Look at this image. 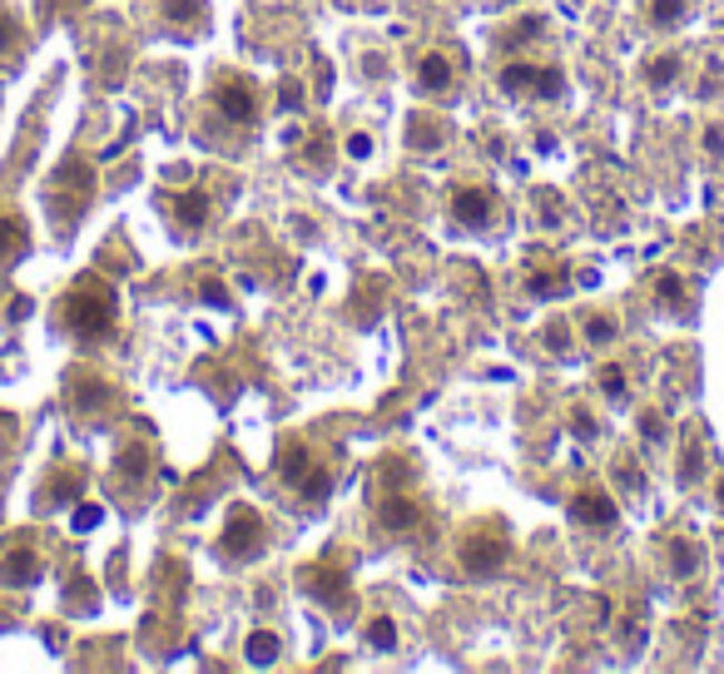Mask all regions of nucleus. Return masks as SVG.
Returning <instances> with one entry per match:
<instances>
[{
    "label": "nucleus",
    "instance_id": "7ed1b4c3",
    "mask_svg": "<svg viewBox=\"0 0 724 674\" xmlns=\"http://www.w3.org/2000/svg\"><path fill=\"white\" fill-rule=\"evenodd\" d=\"M456 561H462V571H472V575L506 571V561H511L506 531L502 526H466L462 531V545H456Z\"/></svg>",
    "mask_w": 724,
    "mask_h": 674
},
{
    "label": "nucleus",
    "instance_id": "6ab92c4d",
    "mask_svg": "<svg viewBox=\"0 0 724 674\" xmlns=\"http://www.w3.org/2000/svg\"><path fill=\"white\" fill-rule=\"evenodd\" d=\"M169 209L179 213V223H184V229H199V223L209 219V199L199 194V189H194V194H174V199H169Z\"/></svg>",
    "mask_w": 724,
    "mask_h": 674
},
{
    "label": "nucleus",
    "instance_id": "ea45409f",
    "mask_svg": "<svg viewBox=\"0 0 724 674\" xmlns=\"http://www.w3.org/2000/svg\"><path fill=\"white\" fill-rule=\"evenodd\" d=\"M641 432L651 436V442H660L665 436V426H660V416H651V412H641Z\"/></svg>",
    "mask_w": 724,
    "mask_h": 674
},
{
    "label": "nucleus",
    "instance_id": "f03ea898",
    "mask_svg": "<svg viewBox=\"0 0 724 674\" xmlns=\"http://www.w3.org/2000/svg\"><path fill=\"white\" fill-rule=\"evenodd\" d=\"M90 199H94V169L80 164V159H66V164L50 174V184H46V203H50V213H56L60 229H70V223L84 213V203H90Z\"/></svg>",
    "mask_w": 724,
    "mask_h": 674
},
{
    "label": "nucleus",
    "instance_id": "4468645a",
    "mask_svg": "<svg viewBox=\"0 0 724 674\" xmlns=\"http://www.w3.org/2000/svg\"><path fill=\"white\" fill-rule=\"evenodd\" d=\"M70 392H74V402L84 406V412H94V406H104L110 402V388H104L94 372H84V368H74L70 372Z\"/></svg>",
    "mask_w": 724,
    "mask_h": 674
},
{
    "label": "nucleus",
    "instance_id": "dca6fc26",
    "mask_svg": "<svg viewBox=\"0 0 724 674\" xmlns=\"http://www.w3.org/2000/svg\"><path fill=\"white\" fill-rule=\"evenodd\" d=\"M561 283H566V269H561V263H546V269H541V259H531V269H526L531 298H551Z\"/></svg>",
    "mask_w": 724,
    "mask_h": 674
},
{
    "label": "nucleus",
    "instance_id": "39448f33",
    "mask_svg": "<svg viewBox=\"0 0 724 674\" xmlns=\"http://www.w3.org/2000/svg\"><path fill=\"white\" fill-rule=\"evenodd\" d=\"M378 526L392 536H422L428 531V511L412 491H378Z\"/></svg>",
    "mask_w": 724,
    "mask_h": 674
},
{
    "label": "nucleus",
    "instance_id": "72a5a7b5",
    "mask_svg": "<svg viewBox=\"0 0 724 674\" xmlns=\"http://www.w3.org/2000/svg\"><path fill=\"white\" fill-rule=\"evenodd\" d=\"M372 149H378V144H372V134H348V159H372Z\"/></svg>",
    "mask_w": 724,
    "mask_h": 674
},
{
    "label": "nucleus",
    "instance_id": "aec40b11",
    "mask_svg": "<svg viewBox=\"0 0 724 674\" xmlns=\"http://www.w3.org/2000/svg\"><path fill=\"white\" fill-rule=\"evenodd\" d=\"M615 338H621V323H615L611 313H591V318H585V342H591V348H611Z\"/></svg>",
    "mask_w": 724,
    "mask_h": 674
},
{
    "label": "nucleus",
    "instance_id": "423d86ee",
    "mask_svg": "<svg viewBox=\"0 0 724 674\" xmlns=\"http://www.w3.org/2000/svg\"><path fill=\"white\" fill-rule=\"evenodd\" d=\"M209 100H214V110L223 114V124H233V130H243V124L259 120V94H253V84L243 80V74H219Z\"/></svg>",
    "mask_w": 724,
    "mask_h": 674
},
{
    "label": "nucleus",
    "instance_id": "a878e982",
    "mask_svg": "<svg viewBox=\"0 0 724 674\" xmlns=\"http://www.w3.org/2000/svg\"><path fill=\"white\" fill-rule=\"evenodd\" d=\"M675 74H680V56H660V60H651V66H645V80H651L655 90H665Z\"/></svg>",
    "mask_w": 724,
    "mask_h": 674
},
{
    "label": "nucleus",
    "instance_id": "7c9ffc66",
    "mask_svg": "<svg viewBox=\"0 0 724 674\" xmlns=\"http://www.w3.org/2000/svg\"><path fill=\"white\" fill-rule=\"evenodd\" d=\"M541 342H546V352H571V328L556 318V323H546V338Z\"/></svg>",
    "mask_w": 724,
    "mask_h": 674
},
{
    "label": "nucleus",
    "instance_id": "a211bd4d",
    "mask_svg": "<svg viewBox=\"0 0 724 674\" xmlns=\"http://www.w3.org/2000/svg\"><path fill=\"white\" fill-rule=\"evenodd\" d=\"M700 561H705V551H700L690 536H680V541H670V565H675V575L680 581H690V575L700 571Z\"/></svg>",
    "mask_w": 724,
    "mask_h": 674
},
{
    "label": "nucleus",
    "instance_id": "ddd939ff",
    "mask_svg": "<svg viewBox=\"0 0 724 674\" xmlns=\"http://www.w3.org/2000/svg\"><path fill=\"white\" fill-rule=\"evenodd\" d=\"M418 80H422V90H452V80H456V66H452V56L446 50H428L422 56V66H418Z\"/></svg>",
    "mask_w": 724,
    "mask_h": 674
},
{
    "label": "nucleus",
    "instance_id": "5701e85b",
    "mask_svg": "<svg viewBox=\"0 0 724 674\" xmlns=\"http://www.w3.org/2000/svg\"><path fill=\"white\" fill-rule=\"evenodd\" d=\"M16 253H26V223L0 219V259H16Z\"/></svg>",
    "mask_w": 724,
    "mask_h": 674
},
{
    "label": "nucleus",
    "instance_id": "e433bc0d",
    "mask_svg": "<svg viewBox=\"0 0 724 674\" xmlns=\"http://www.w3.org/2000/svg\"><path fill=\"white\" fill-rule=\"evenodd\" d=\"M412 130H418V134H412V144H418V149H432L436 144V134H428L432 120H422V114H418V120H412Z\"/></svg>",
    "mask_w": 724,
    "mask_h": 674
},
{
    "label": "nucleus",
    "instance_id": "473e14b6",
    "mask_svg": "<svg viewBox=\"0 0 724 674\" xmlns=\"http://www.w3.org/2000/svg\"><path fill=\"white\" fill-rule=\"evenodd\" d=\"M615 476L625 481V486H635V491H645V472H635V462L631 456H621V462H615Z\"/></svg>",
    "mask_w": 724,
    "mask_h": 674
},
{
    "label": "nucleus",
    "instance_id": "bb28decb",
    "mask_svg": "<svg viewBox=\"0 0 724 674\" xmlns=\"http://www.w3.org/2000/svg\"><path fill=\"white\" fill-rule=\"evenodd\" d=\"M685 6L690 0H651V20L665 30V26H675V20H685Z\"/></svg>",
    "mask_w": 724,
    "mask_h": 674
},
{
    "label": "nucleus",
    "instance_id": "4be33fe9",
    "mask_svg": "<svg viewBox=\"0 0 724 674\" xmlns=\"http://www.w3.org/2000/svg\"><path fill=\"white\" fill-rule=\"evenodd\" d=\"M114 472H120L124 481H140L144 472H149V452H144V446H120V456H114Z\"/></svg>",
    "mask_w": 724,
    "mask_h": 674
},
{
    "label": "nucleus",
    "instance_id": "f704fd0d",
    "mask_svg": "<svg viewBox=\"0 0 724 674\" xmlns=\"http://www.w3.org/2000/svg\"><path fill=\"white\" fill-rule=\"evenodd\" d=\"M705 154L724 159V124H710V130H705Z\"/></svg>",
    "mask_w": 724,
    "mask_h": 674
},
{
    "label": "nucleus",
    "instance_id": "f257e3e1",
    "mask_svg": "<svg viewBox=\"0 0 724 674\" xmlns=\"http://www.w3.org/2000/svg\"><path fill=\"white\" fill-rule=\"evenodd\" d=\"M114 313H120V298H114V288L104 283L100 273L74 278L66 303H60V323H66L74 338H84V342L110 338L114 333Z\"/></svg>",
    "mask_w": 724,
    "mask_h": 674
},
{
    "label": "nucleus",
    "instance_id": "2eb2a0df",
    "mask_svg": "<svg viewBox=\"0 0 724 674\" xmlns=\"http://www.w3.org/2000/svg\"><path fill=\"white\" fill-rule=\"evenodd\" d=\"M46 491H50V496H40V506L56 511V506H66V501L80 496V491H84V476H80V472H56V476L46 481Z\"/></svg>",
    "mask_w": 724,
    "mask_h": 674
},
{
    "label": "nucleus",
    "instance_id": "0eeeda50",
    "mask_svg": "<svg viewBox=\"0 0 724 674\" xmlns=\"http://www.w3.org/2000/svg\"><path fill=\"white\" fill-rule=\"evenodd\" d=\"M219 551L229 555V561H259L263 555V516L253 506H239L229 511V526H223L219 536Z\"/></svg>",
    "mask_w": 724,
    "mask_h": 674
},
{
    "label": "nucleus",
    "instance_id": "4c0bfd02",
    "mask_svg": "<svg viewBox=\"0 0 724 674\" xmlns=\"http://www.w3.org/2000/svg\"><path fill=\"white\" fill-rule=\"evenodd\" d=\"M20 46V30H16V20H6L0 16V50H16Z\"/></svg>",
    "mask_w": 724,
    "mask_h": 674
},
{
    "label": "nucleus",
    "instance_id": "a19ab883",
    "mask_svg": "<svg viewBox=\"0 0 724 674\" xmlns=\"http://www.w3.org/2000/svg\"><path fill=\"white\" fill-rule=\"evenodd\" d=\"M328 154H333L328 139H313V144H308V159H313V164H328Z\"/></svg>",
    "mask_w": 724,
    "mask_h": 674
},
{
    "label": "nucleus",
    "instance_id": "f8f14e48",
    "mask_svg": "<svg viewBox=\"0 0 724 674\" xmlns=\"http://www.w3.org/2000/svg\"><path fill=\"white\" fill-rule=\"evenodd\" d=\"M40 575H46V561H40V551H30V545H10V551L0 555V581L16 585V591L36 585Z\"/></svg>",
    "mask_w": 724,
    "mask_h": 674
},
{
    "label": "nucleus",
    "instance_id": "1a4fd4ad",
    "mask_svg": "<svg viewBox=\"0 0 724 674\" xmlns=\"http://www.w3.org/2000/svg\"><path fill=\"white\" fill-rule=\"evenodd\" d=\"M571 521H576V526H591V531H611L615 521H621V506H615L611 491L585 486L571 496Z\"/></svg>",
    "mask_w": 724,
    "mask_h": 674
},
{
    "label": "nucleus",
    "instance_id": "c756f323",
    "mask_svg": "<svg viewBox=\"0 0 724 674\" xmlns=\"http://www.w3.org/2000/svg\"><path fill=\"white\" fill-rule=\"evenodd\" d=\"M601 388H605V398L621 402L625 398V368H615V362L611 368H601Z\"/></svg>",
    "mask_w": 724,
    "mask_h": 674
},
{
    "label": "nucleus",
    "instance_id": "20e7f679",
    "mask_svg": "<svg viewBox=\"0 0 724 674\" xmlns=\"http://www.w3.org/2000/svg\"><path fill=\"white\" fill-rule=\"evenodd\" d=\"M279 476L289 481L293 491H303L308 501H318V496H328V486H333V476L323 472V466H318V456L308 452L303 442H289L279 452Z\"/></svg>",
    "mask_w": 724,
    "mask_h": 674
},
{
    "label": "nucleus",
    "instance_id": "c9c22d12",
    "mask_svg": "<svg viewBox=\"0 0 724 674\" xmlns=\"http://www.w3.org/2000/svg\"><path fill=\"white\" fill-rule=\"evenodd\" d=\"M700 476V446H685V462H680V481H695Z\"/></svg>",
    "mask_w": 724,
    "mask_h": 674
},
{
    "label": "nucleus",
    "instance_id": "f3484780",
    "mask_svg": "<svg viewBox=\"0 0 724 674\" xmlns=\"http://www.w3.org/2000/svg\"><path fill=\"white\" fill-rule=\"evenodd\" d=\"M685 293H690V288H685V278H680V273H660L655 278V303L665 308V313H680V308L690 303Z\"/></svg>",
    "mask_w": 724,
    "mask_h": 674
},
{
    "label": "nucleus",
    "instance_id": "c85d7f7f",
    "mask_svg": "<svg viewBox=\"0 0 724 674\" xmlns=\"http://www.w3.org/2000/svg\"><path fill=\"white\" fill-rule=\"evenodd\" d=\"M571 432H576L581 442H591V436H601V426H595V416L585 412V406H571Z\"/></svg>",
    "mask_w": 724,
    "mask_h": 674
},
{
    "label": "nucleus",
    "instance_id": "9d476101",
    "mask_svg": "<svg viewBox=\"0 0 724 674\" xmlns=\"http://www.w3.org/2000/svg\"><path fill=\"white\" fill-rule=\"evenodd\" d=\"M452 213H456V223H466V229H486V223L496 219V194H492V189L462 184L452 194Z\"/></svg>",
    "mask_w": 724,
    "mask_h": 674
},
{
    "label": "nucleus",
    "instance_id": "412c9836",
    "mask_svg": "<svg viewBox=\"0 0 724 674\" xmlns=\"http://www.w3.org/2000/svg\"><path fill=\"white\" fill-rule=\"evenodd\" d=\"M368 650H398V620L392 615H372L368 620Z\"/></svg>",
    "mask_w": 724,
    "mask_h": 674
},
{
    "label": "nucleus",
    "instance_id": "6e6552de",
    "mask_svg": "<svg viewBox=\"0 0 724 674\" xmlns=\"http://www.w3.org/2000/svg\"><path fill=\"white\" fill-rule=\"evenodd\" d=\"M502 90L506 94H531V100H561L566 80L551 66H531V60H511L502 70Z\"/></svg>",
    "mask_w": 724,
    "mask_h": 674
},
{
    "label": "nucleus",
    "instance_id": "9b49d317",
    "mask_svg": "<svg viewBox=\"0 0 724 674\" xmlns=\"http://www.w3.org/2000/svg\"><path fill=\"white\" fill-rule=\"evenodd\" d=\"M303 585H308V595H313V601H323L333 610L348 605V571H343V565H308Z\"/></svg>",
    "mask_w": 724,
    "mask_h": 674
},
{
    "label": "nucleus",
    "instance_id": "37998d69",
    "mask_svg": "<svg viewBox=\"0 0 724 674\" xmlns=\"http://www.w3.org/2000/svg\"><path fill=\"white\" fill-rule=\"evenodd\" d=\"M720 506H724V476H720Z\"/></svg>",
    "mask_w": 724,
    "mask_h": 674
},
{
    "label": "nucleus",
    "instance_id": "cd10ccee",
    "mask_svg": "<svg viewBox=\"0 0 724 674\" xmlns=\"http://www.w3.org/2000/svg\"><path fill=\"white\" fill-rule=\"evenodd\" d=\"M546 30V20L541 16H526V20H516V26L506 30V46H516V40H531V36H541Z\"/></svg>",
    "mask_w": 724,
    "mask_h": 674
},
{
    "label": "nucleus",
    "instance_id": "393cba45",
    "mask_svg": "<svg viewBox=\"0 0 724 674\" xmlns=\"http://www.w3.org/2000/svg\"><path fill=\"white\" fill-rule=\"evenodd\" d=\"M159 6H164V16L174 20V26H199V20H204L199 0H159Z\"/></svg>",
    "mask_w": 724,
    "mask_h": 674
},
{
    "label": "nucleus",
    "instance_id": "2f4dec72",
    "mask_svg": "<svg viewBox=\"0 0 724 674\" xmlns=\"http://www.w3.org/2000/svg\"><path fill=\"white\" fill-rule=\"evenodd\" d=\"M298 104H303V84H298V80H283L279 84V110H298Z\"/></svg>",
    "mask_w": 724,
    "mask_h": 674
},
{
    "label": "nucleus",
    "instance_id": "58836bf2",
    "mask_svg": "<svg viewBox=\"0 0 724 674\" xmlns=\"http://www.w3.org/2000/svg\"><path fill=\"white\" fill-rule=\"evenodd\" d=\"M100 516H104L100 506H80V511H74V531H84V526H100Z\"/></svg>",
    "mask_w": 724,
    "mask_h": 674
},
{
    "label": "nucleus",
    "instance_id": "b1692460",
    "mask_svg": "<svg viewBox=\"0 0 724 674\" xmlns=\"http://www.w3.org/2000/svg\"><path fill=\"white\" fill-rule=\"evenodd\" d=\"M249 660H253V665H273V660H279V635L253 630V635H249Z\"/></svg>",
    "mask_w": 724,
    "mask_h": 674
},
{
    "label": "nucleus",
    "instance_id": "79ce46f5",
    "mask_svg": "<svg viewBox=\"0 0 724 674\" xmlns=\"http://www.w3.org/2000/svg\"><path fill=\"white\" fill-rule=\"evenodd\" d=\"M541 209H546V213H541V223H556L561 219V213H556V194H541Z\"/></svg>",
    "mask_w": 724,
    "mask_h": 674
}]
</instances>
